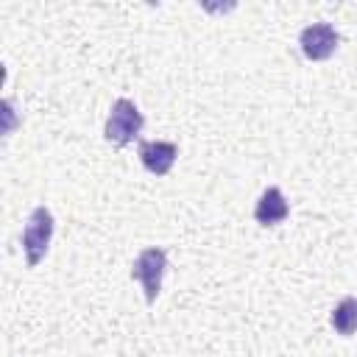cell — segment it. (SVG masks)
Returning <instances> with one entry per match:
<instances>
[{"label": "cell", "instance_id": "obj_1", "mask_svg": "<svg viewBox=\"0 0 357 357\" xmlns=\"http://www.w3.org/2000/svg\"><path fill=\"white\" fill-rule=\"evenodd\" d=\"M142 112L137 109L134 100L128 98H117L112 103V112L106 117V128H103V137L114 145H128L131 139H137V134L142 131Z\"/></svg>", "mask_w": 357, "mask_h": 357}, {"label": "cell", "instance_id": "obj_2", "mask_svg": "<svg viewBox=\"0 0 357 357\" xmlns=\"http://www.w3.org/2000/svg\"><path fill=\"white\" fill-rule=\"evenodd\" d=\"M165 268H167V254L165 248L159 245H151V248H142L131 265V276L142 284L145 290V301L153 304L159 290H162V276H165Z\"/></svg>", "mask_w": 357, "mask_h": 357}, {"label": "cell", "instance_id": "obj_3", "mask_svg": "<svg viewBox=\"0 0 357 357\" xmlns=\"http://www.w3.org/2000/svg\"><path fill=\"white\" fill-rule=\"evenodd\" d=\"M50 237H53V215L47 206H36L22 229V251H25V259L31 268L39 265L42 257L47 254Z\"/></svg>", "mask_w": 357, "mask_h": 357}, {"label": "cell", "instance_id": "obj_4", "mask_svg": "<svg viewBox=\"0 0 357 357\" xmlns=\"http://www.w3.org/2000/svg\"><path fill=\"white\" fill-rule=\"evenodd\" d=\"M298 45H301V53L310 59V61H324L335 53L337 47V31L329 25V22H312L301 31L298 36Z\"/></svg>", "mask_w": 357, "mask_h": 357}, {"label": "cell", "instance_id": "obj_5", "mask_svg": "<svg viewBox=\"0 0 357 357\" xmlns=\"http://www.w3.org/2000/svg\"><path fill=\"white\" fill-rule=\"evenodd\" d=\"M176 156H178V148L173 142H165V139H142L139 142V162L153 176H167L170 167L176 165Z\"/></svg>", "mask_w": 357, "mask_h": 357}, {"label": "cell", "instance_id": "obj_6", "mask_svg": "<svg viewBox=\"0 0 357 357\" xmlns=\"http://www.w3.org/2000/svg\"><path fill=\"white\" fill-rule=\"evenodd\" d=\"M287 215H290V206H287L284 192H282L279 187H268V190L259 195L257 206H254V218H257V223H262V226H276V223H282Z\"/></svg>", "mask_w": 357, "mask_h": 357}, {"label": "cell", "instance_id": "obj_7", "mask_svg": "<svg viewBox=\"0 0 357 357\" xmlns=\"http://www.w3.org/2000/svg\"><path fill=\"white\" fill-rule=\"evenodd\" d=\"M329 321H332V329H335L337 335H343V337L354 335V332H357V298H354V296L340 298V301L335 304Z\"/></svg>", "mask_w": 357, "mask_h": 357}]
</instances>
